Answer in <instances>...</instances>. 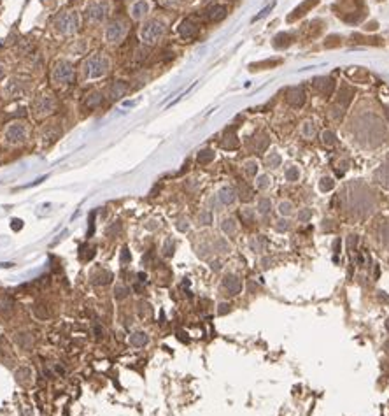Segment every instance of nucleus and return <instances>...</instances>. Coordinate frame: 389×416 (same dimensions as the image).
Instances as JSON below:
<instances>
[{"mask_svg":"<svg viewBox=\"0 0 389 416\" xmlns=\"http://www.w3.org/2000/svg\"><path fill=\"white\" fill-rule=\"evenodd\" d=\"M111 58H109L105 53L96 51L91 53L90 56H86L83 64H81V79L83 81H98L104 79L109 72H111Z\"/></svg>","mask_w":389,"mask_h":416,"instance_id":"f257e3e1","label":"nucleus"},{"mask_svg":"<svg viewBox=\"0 0 389 416\" xmlns=\"http://www.w3.org/2000/svg\"><path fill=\"white\" fill-rule=\"evenodd\" d=\"M53 32L60 37H74L77 35L81 28V14L76 9H67V11L58 12L51 21Z\"/></svg>","mask_w":389,"mask_h":416,"instance_id":"f03ea898","label":"nucleus"},{"mask_svg":"<svg viewBox=\"0 0 389 416\" xmlns=\"http://www.w3.org/2000/svg\"><path fill=\"white\" fill-rule=\"evenodd\" d=\"M113 9V0H88L85 5V20L93 27L105 25L111 20Z\"/></svg>","mask_w":389,"mask_h":416,"instance_id":"7ed1b4c3","label":"nucleus"},{"mask_svg":"<svg viewBox=\"0 0 389 416\" xmlns=\"http://www.w3.org/2000/svg\"><path fill=\"white\" fill-rule=\"evenodd\" d=\"M30 136V128L27 125V121L23 120H12L9 121L4 127V132H2V142H4L7 148H18V146H23Z\"/></svg>","mask_w":389,"mask_h":416,"instance_id":"20e7f679","label":"nucleus"},{"mask_svg":"<svg viewBox=\"0 0 389 416\" xmlns=\"http://www.w3.org/2000/svg\"><path fill=\"white\" fill-rule=\"evenodd\" d=\"M165 32H167V23L161 18H148V20L141 23L139 37H141L142 44L154 46L163 39Z\"/></svg>","mask_w":389,"mask_h":416,"instance_id":"39448f33","label":"nucleus"},{"mask_svg":"<svg viewBox=\"0 0 389 416\" xmlns=\"http://www.w3.org/2000/svg\"><path fill=\"white\" fill-rule=\"evenodd\" d=\"M76 79V67L68 58H58L51 67V83L57 88H67Z\"/></svg>","mask_w":389,"mask_h":416,"instance_id":"423d86ee","label":"nucleus"},{"mask_svg":"<svg viewBox=\"0 0 389 416\" xmlns=\"http://www.w3.org/2000/svg\"><path fill=\"white\" fill-rule=\"evenodd\" d=\"M128 35V23L123 18H113L104 25V42L107 46H120Z\"/></svg>","mask_w":389,"mask_h":416,"instance_id":"0eeeda50","label":"nucleus"},{"mask_svg":"<svg viewBox=\"0 0 389 416\" xmlns=\"http://www.w3.org/2000/svg\"><path fill=\"white\" fill-rule=\"evenodd\" d=\"M57 107H58L57 97L49 92H42L33 99L32 112L37 120H46V118L53 116L57 112Z\"/></svg>","mask_w":389,"mask_h":416,"instance_id":"6e6552de","label":"nucleus"},{"mask_svg":"<svg viewBox=\"0 0 389 416\" xmlns=\"http://www.w3.org/2000/svg\"><path fill=\"white\" fill-rule=\"evenodd\" d=\"M30 88H32V81H30L29 77L14 76L7 81V84H5V95H7L9 99H18V97L27 95V93L30 92Z\"/></svg>","mask_w":389,"mask_h":416,"instance_id":"1a4fd4ad","label":"nucleus"},{"mask_svg":"<svg viewBox=\"0 0 389 416\" xmlns=\"http://www.w3.org/2000/svg\"><path fill=\"white\" fill-rule=\"evenodd\" d=\"M130 18L133 21H146L149 18V12H151V4L149 0H133L132 5L128 9Z\"/></svg>","mask_w":389,"mask_h":416,"instance_id":"9d476101","label":"nucleus"},{"mask_svg":"<svg viewBox=\"0 0 389 416\" xmlns=\"http://www.w3.org/2000/svg\"><path fill=\"white\" fill-rule=\"evenodd\" d=\"M286 100H288V104L291 107H301L305 104V100H307V93H305V90L301 86H293L286 93Z\"/></svg>","mask_w":389,"mask_h":416,"instance_id":"9b49d317","label":"nucleus"},{"mask_svg":"<svg viewBox=\"0 0 389 416\" xmlns=\"http://www.w3.org/2000/svg\"><path fill=\"white\" fill-rule=\"evenodd\" d=\"M128 90H130V84L126 81H114L107 88V97L111 100H120L128 93Z\"/></svg>","mask_w":389,"mask_h":416,"instance_id":"f8f14e48","label":"nucleus"},{"mask_svg":"<svg viewBox=\"0 0 389 416\" xmlns=\"http://www.w3.org/2000/svg\"><path fill=\"white\" fill-rule=\"evenodd\" d=\"M314 86H316V90L321 95L325 97H329L333 93V90H335V79H331V77H317V79H314Z\"/></svg>","mask_w":389,"mask_h":416,"instance_id":"ddd939ff","label":"nucleus"},{"mask_svg":"<svg viewBox=\"0 0 389 416\" xmlns=\"http://www.w3.org/2000/svg\"><path fill=\"white\" fill-rule=\"evenodd\" d=\"M223 288H225L230 295H237V293H240V290H242V281L239 279L235 274H228V276H225V279H223Z\"/></svg>","mask_w":389,"mask_h":416,"instance_id":"4468645a","label":"nucleus"},{"mask_svg":"<svg viewBox=\"0 0 389 416\" xmlns=\"http://www.w3.org/2000/svg\"><path fill=\"white\" fill-rule=\"evenodd\" d=\"M217 200H219L221 206H232L235 204L237 200V192L232 188V186H223V188L217 192Z\"/></svg>","mask_w":389,"mask_h":416,"instance_id":"2eb2a0df","label":"nucleus"},{"mask_svg":"<svg viewBox=\"0 0 389 416\" xmlns=\"http://www.w3.org/2000/svg\"><path fill=\"white\" fill-rule=\"evenodd\" d=\"M198 34V25L193 20H184L179 25V35L182 39H193Z\"/></svg>","mask_w":389,"mask_h":416,"instance_id":"dca6fc26","label":"nucleus"},{"mask_svg":"<svg viewBox=\"0 0 389 416\" xmlns=\"http://www.w3.org/2000/svg\"><path fill=\"white\" fill-rule=\"evenodd\" d=\"M226 14H228V7H226V5L214 4V5H210V7L207 9V18H209V21H214V23H217V21H221V20H225Z\"/></svg>","mask_w":389,"mask_h":416,"instance_id":"f3484780","label":"nucleus"},{"mask_svg":"<svg viewBox=\"0 0 389 416\" xmlns=\"http://www.w3.org/2000/svg\"><path fill=\"white\" fill-rule=\"evenodd\" d=\"M269 142H270V139H269V136L267 134H256V136L253 137V139L249 140V144H251V148L254 149V151H263V149H267V146H269Z\"/></svg>","mask_w":389,"mask_h":416,"instance_id":"a211bd4d","label":"nucleus"},{"mask_svg":"<svg viewBox=\"0 0 389 416\" xmlns=\"http://www.w3.org/2000/svg\"><path fill=\"white\" fill-rule=\"evenodd\" d=\"M317 2H319V0H307V2H301V4L293 11V14H289L288 16V21H295V20H298L300 16H303L305 12L309 11V9H312Z\"/></svg>","mask_w":389,"mask_h":416,"instance_id":"6ab92c4d","label":"nucleus"},{"mask_svg":"<svg viewBox=\"0 0 389 416\" xmlns=\"http://www.w3.org/2000/svg\"><path fill=\"white\" fill-rule=\"evenodd\" d=\"M353 95H354V90L351 88V86H342V88L338 90L337 104H340L342 107H347V105L351 104V100H353Z\"/></svg>","mask_w":389,"mask_h":416,"instance_id":"aec40b11","label":"nucleus"},{"mask_svg":"<svg viewBox=\"0 0 389 416\" xmlns=\"http://www.w3.org/2000/svg\"><path fill=\"white\" fill-rule=\"evenodd\" d=\"M221 232L226 234V236H233V234L237 232V221H235V218L232 216L223 218L221 220Z\"/></svg>","mask_w":389,"mask_h":416,"instance_id":"412c9836","label":"nucleus"},{"mask_svg":"<svg viewBox=\"0 0 389 416\" xmlns=\"http://www.w3.org/2000/svg\"><path fill=\"white\" fill-rule=\"evenodd\" d=\"M233 128L235 127H232V128H228L226 130V136H225V139H223V148H226V149H235L239 146V139H237V136L233 134Z\"/></svg>","mask_w":389,"mask_h":416,"instance_id":"4be33fe9","label":"nucleus"},{"mask_svg":"<svg viewBox=\"0 0 389 416\" xmlns=\"http://www.w3.org/2000/svg\"><path fill=\"white\" fill-rule=\"evenodd\" d=\"M148 343H149V337L144 332H135L130 336V344H132L133 348H144Z\"/></svg>","mask_w":389,"mask_h":416,"instance_id":"5701e85b","label":"nucleus"},{"mask_svg":"<svg viewBox=\"0 0 389 416\" xmlns=\"http://www.w3.org/2000/svg\"><path fill=\"white\" fill-rule=\"evenodd\" d=\"M377 177L384 186H388L389 188V158L384 162V165L377 171Z\"/></svg>","mask_w":389,"mask_h":416,"instance_id":"b1692460","label":"nucleus"},{"mask_svg":"<svg viewBox=\"0 0 389 416\" xmlns=\"http://www.w3.org/2000/svg\"><path fill=\"white\" fill-rule=\"evenodd\" d=\"M270 211H272V200L267 199V197L260 199V202H258V212H260L261 216H269Z\"/></svg>","mask_w":389,"mask_h":416,"instance_id":"393cba45","label":"nucleus"},{"mask_svg":"<svg viewBox=\"0 0 389 416\" xmlns=\"http://www.w3.org/2000/svg\"><path fill=\"white\" fill-rule=\"evenodd\" d=\"M281 162H282V158H281V155H279L277 151L269 153V155H267V158H265V164H267V167H269V169H277L279 165H281Z\"/></svg>","mask_w":389,"mask_h":416,"instance_id":"a878e982","label":"nucleus"},{"mask_svg":"<svg viewBox=\"0 0 389 416\" xmlns=\"http://www.w3.org/2000/svg\"><path fill=\"white\" fill-rule=\"evenodd\" d=\"M88 99L85 100V105L86 107H96V105L100 104L102 102V99H104V95H102L100 92H93V93H90V95H86Z\"/></svg>","mask_w":389,"mask_h":416,"instance_id":"bb28decb","label":"nucleus"},{"mask_svg":"<svg viewBox=\"0 0 389 416\" xmlns=\"http://www.w3.org/2000/svg\"><path fill=\"white\" fill-rule=\"evenodd\" d=\"M214 151L212 149H202L200 153H198V156H197V160H198V164H202V165H207V164H210V162L214 160Z\"/></svg>","mask_w":389,"mask_h":416,"instance_id":"cd10ccee","label":"nucleus"},{"mask_svg":"<svg viewBox=\"0 0 389 416\" xmlns=\"http://www.w3.org/2000/svg\"><path fill=\"white\" fill-rule=\"evenodd\" d=\"M212 249H214V251H217V253H228V251H230V244H228V241L223 239V237H219V239L214 241Z\"/></svg>","mask_w":389,"mask_h":416,"instance_id":"c85d7f7f","label":"nucleus"},{"mask_svg":"<svg viewBox=\"0 0 389 416\" xmlns=\"http://www.w3.org/2000/svg\"><path fill=\"white\" fill-rule=\"evenodd\" d=\"M197 221H198V225H200V227H209V225L212 223V212L205 209V211H202L200 214H198Z\"/></svg>","mask_w":389,"mask_h":416,"instance_id":"c756f323","label":"nucleus"},{"mask_svg":"<svg viewBox=\"0 0 389 416\" xmlns=\"http://www.w3.org/2000/svg\"><path fill=\"white\" fill-rule=\"evenodd\" d=\"M244 172L247 177H254L258 174V162L256 160H247L244 164Z\"/></svg>","mask_w":389,"mask_h":416,"instance_id":"7c9ffc66","label":"nucleus"},{"mask_svg":"<svg viewBox=\"0 0 389 416\" xmlns=\"http://www.w3.org/2000/svg\"><path fill=\"white\" fill-rule=\"evenodd\" d=\"M265 244H267V241L263 239L261 236H258V237H254L251 243H249V246H251V249L253 251H256V253H260V251H263V248H265Z\"/></svg>","mask_w":389,"mask_h":416,"instance_id":"2f4dec72","label":"nucleus"},{"mask_svg":"<svg viewBox=\"0 0 389 416\" xmlns=\"http://www.w3.org/2000/svg\"><path fill=\"white\" fill-rule=\"evenodd\" d=\"M277 209H279V212H281L282 216H289V214L293 212V204H291L289 200H282V202H279Z\"/></svg>","mask_w":389,"mask_h":416,"instance_id":"473e14b6","label":"nucleus"},{"mask_svg":"<svg viewBox=\"0 0 389 416\" xmlns=\"http://www.w3.org/2000/svg\"><path fill=\"white\" fill-rule=\"evenodd\" d=\"M270 184H272V181H270V177L267 176V174H263V176H258V179H256V188L258 190H269L270 188Z\"/></svg>","mask_w":389,"mask_h":416,"instance_id":"72a5a7b5","label":"nucleus"},{"mask_svg":"<svg viewBox=\"0 0 389 416\" xmlns=\"http://www.w3.org/2000/svg\"><path fill=\"white\" fill-rule=\"evenodd\" d=\"M286 179L291 181V183H295V181L300 179V171H298V167H295V165H291V167L286 171Z\"/></svg>","mask_w":389,"mask_h":416,"instance_id":"f704fd0d","label":"nucleus"},{"mask_svg":"<svg viewBox=\"0 0 389 416\" xmlns=\"http://www.w3.org/2000/svg\"><path fill=\"white\" fill-rule=\"evenodd\" d=\"M128 293H130V290L126 288L124 284H116V286H114V297H116L118 300H123Z\"/></svg>","mask_w":389,"mask_h":416,"instance_id":"c9c22d12","label":"nucleus"},{"mask_svg":"<svg viewBox=\"0 0 389 416\" xmlns=\"http://www.w3.org/2000/svg\"><path fill=\"white\" fill-rule=\"evenodd\" d=\"M323 142L328 146L337 144V137H335V134H333L331 130H325V132H323Z\"/></svg>","mask_w":389,"mask_h":416,"instance_id":"e433bc0d","label":"nucleus"},{"mask_svg":"<svg viewBox=\"0 0 389 416\" xmlns=\"http://www.w3.org/2000/svg\"><path fill=\"white\" fill-rule=\"evenodd\" d=\"M176 228L179 230V232H188L189 230V220L188 218H179V220L176 221Z\"/></svg>","mask_w":389,"mask_h":416,"instance_id":"4c0bfd02","label":"nucleus"},{"mask_svg":"<svg viewBox=\"0 0 389 416\" xmlns=\"http://www.w3.org/2000/svg\"><path fill=\"white\" fill-rule=\"evenodd\" d=\"M319 190H321V192H329V190H333V179L323 177V179L319 181Z\"/></svg>","mask_w":389,"mask_h":416,"instance_id":"58836bf2","label":"nucleus"},{"mask_svg":"<svg viewBox=\"0 0 389 416\" xmlns=\"http://www.w3.org/2000/svg\"><path fill=\"white\" fill-rule=\"evenodd\" d=\"M240 216H242V220L244 221H254V211L253 209H249V208H245V209H242L240 211Z\"/></svg>","mask_w":389,"mask_h":416,"instance_id":"ea45409f","label":"nucleus"},{"mask_svg":"<svg viewBox=\"0 0 389 416\" xmlns=\"http://www.w3.org/2000/svg\"><path fill=\"white\" fill-rule=\"evenodd\" d=\"M273 5H275V2H272V4H269V5H267L265 9H261V11H260V14H256V16H254V20H253V21H258V20H261V18H265L267 14H269V12H270V11H272V9H273Z\"/></svg>","mask_w":389,"mask_h":416,"instance_id":"a19ab883","label":"nucleus"},{"mask_svg":"<svg viewBox=\"0 0 389 416\" xmlns=\"http://www.w3.org/2000/svg\"><path fill=\"white\" fill-rule=\"evenodd\" d=\"M165 7H179V5L184 4V0H160Z\"/></svg>","mask_w":389,"mask_h":416,"instance_id":"79ce46f5","label":"nucleus"},{"mask_svg":"<svg viewBox=\"0 0 389 416\" xmlns=\"http://www.w3.org/2000/svg\"><path fill=\"white\" fill-rule=\"evenodd\" d=\"M275 228H277V232H288V230H289L288 220H279V221H277V225H275Z\"/></svg>","mask_w":389,"mask_h":416,"instance_id":"37998d69","label":"nucleus"},{"mask_svg":"<svg viewBox=\"0 0 389 416\" xmlns=\"http://www.w3.org/2000/svg\"><path fill=\"white\" fill-rule=\"evenodd\" d=\"M172 249H174V241L172 239H167V241H165V244H163V253L169 256V255H172V253H174Z\"/></svg>","mask_w":389,"mask_h":416,"instance_id":"c03bdc74","label":"nucleus"},{"mask_svg":"<svg viewBox=\"0 0 389 416\" xmlns=\"http://www.w3.org/2000/svg\"><path fill=\"white\" fill-rule=\"evenodd\" d=\"M310 218H312V211H310V209H303V211H300V214H298V220L300 221H309Z\"/></svg>","mask_w":389,"mask_h":416,"instance_id":"a18cd8bd","label":"nucleus"},{"mask_svg":"<svg viewBox=\"0 0 389 416\" xmlns=\"http://www.w3.org/2000/svg\"><path fill=\"white\" fill-rule=\"evenodd\" d=\"M240 199L242 200H251V199H253V193H251V190L245 188V186H240Z\"/></svg>","mask_w":389,"mask_h":416,"instance_id":"49530a36","label":"nucleus"},{"mask_svg":"<svg viewBox=\"0 0 389 416\" xmlns=\"http://www.w3.org/2000/svg\"><path fill=\"white\" fill-rule=\"evenodd\" d=\"M303 134H305V136H307V137L312 136V134H314L312 125H310V123H305V127H303Z\"/></svg>","mask_w":389,"mask_h":416,"instance_id":"de8ad7c7","label":"nucleus"},{"mask_svg":"<svg viewBox=\"0 0 389 416\" xmlns=\"http://www.w3.org/2000/svg\"><path fill=\"white\" fill-rule=\"evenodd\" d=\"M126 262H130V256H128V249L123 248V253H121V264H126Z\"/></svg>","mask_w":389,"mask_h":416,"instance_id":"09e8293b","label":"nucleus"},{"mask_svg":"<svg viewBox=\"0 0 389 416\" xmlns=\"http://www.w3.org/2000/svg\"><path fill=\"white\" fill-rule=\"evenodd\" d=\"M230 311V306L228 304H221L219 306V314H225V312Z\"/></svg>","mask_w":389,"mask_h":416,"instance_id":"8fccbe9b","label":"nucleus"},{"mask_svg":"<svg viewBox=\"0 0 389 416\" xmlns=\"http://www.w3.org/2000/svg\"><path fill=\"white\" fill-rule=\"evenodd\" d=\"M358 244V236H351V239H349V246L351 248H354V246Z\"/></svg>","mask_w":389,"mask_h":416,"instance_id":"3c124183","label":"nucleus"},{"mask_svg":"<svg viewBox=\"0 0 389 416\" xmlns=\"http://www.w3.org/2000/svg\"><path fill=\"white\" fill-rule=\"evenodd\" d=\"M4 76V67H2V65H0V77Z\"/></svg>","mask_w":389,"mask_h":416,"instance_id":"603ef678","label":"nucleus"},{"mask_svg":"<svg viewBox=\"0 0 389 416\" xmlns=\"http://www.w3.org/2000/svg\"><path fill=\"white\" fill-rule=\"evenodd\" d=\"M386 328H388V330H389V320L386 321Z\"/></svg>","mask_w":389,"mask_h":416,"instance_id":"864d4df0","label":"nucleus"},{"mask_svg":"<svg viewBox=\"0 0 389 416\" xmlns=\"http://www.w3.org/2000/svg\"><path fill=\"white\" fill-rule=\"evenodd\" d=\"M386 114H388V118H389V109H386Z\"/></svg>","mask_w":389,"mask_h":416,"instance_id":"5fc2aeb1","label":"nucleus"},{"mask_svg":"<svg viewBox=\"0 0 389 416\" xmlns=\"http://www.w3.org/2000/svg\"><path fill=\"white\" fill-rule=\"evenodd\" d=\"M132 2H133V0H132Z\"/></svg>","mask_w":389,"mask_h":416,"instance_id":"6e6d98bb","label":"nucleus"}]
</instances>
